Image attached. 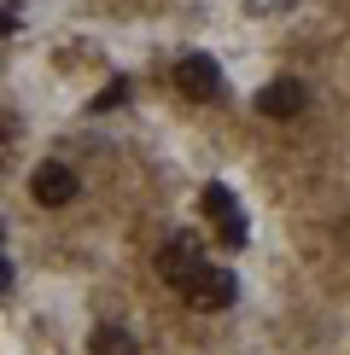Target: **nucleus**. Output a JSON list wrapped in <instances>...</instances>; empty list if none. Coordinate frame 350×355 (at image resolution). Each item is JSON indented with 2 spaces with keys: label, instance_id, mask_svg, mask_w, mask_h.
Masks as SVG:
<instances>
[{
  "label": "nucleus",
  "instance_id": "obj_9",
  "mask_svg": "<svg viewBox=\"0 0 350 355\" xmlns=\"http://www.w3.org/2000/svg\"><path fill=\"white\" fill-rule=\"evenodd\" d=\"M18 24H24V6L18 0H0V35H18Z\"/></svg>",
  "mask_w": 350,
  "mask_h": 355
},
{
  "label": "nucleus",
  "instance_id": "obj_2",
  "mask_svg": "<svg viewBox=\"0 0 350 355\" xmlns=\"http://www.w3.org/2000/svg\"><path fill=\"white\" fill-rule=\"evenodd\" d=\"M29 192H35V204H47V210H65V204L76 198V169L70 164H41L29 175Z\"/></svg>",
  "mask_w": 350,
  "mask_h": 355
},
{
  "label": "nucleus",
  "instance_id": "obj_11",
  "mask_svg": "<svg viewBox=\"0 0 350 355\" xmlns=\"http://www.w3.org/2000/svg\"><path fill=\"white\" fill-rule=\"evenodd\" d=\"M6 291H12V262L0 257V297H6Z\"/></svg>",
  "mask_w": 350,
  "mask_h": 355
},
{
  "label": "nucleus",
  "instance_id": "obj_1",
  "mask_svg": "<svg viewBox=\"0 0 350 355\" xmlns=\"http://www.w3.org/2000/svg\"><path fill=\"white\" fill-rule=\"evenodd\" d=\"M210 268V257H204L199 250V239L193 233H175V239H164L158 245V274H164V286H175L187 297V291H193V279Z\"/></svg>",
  "mask_w": 350,
  "mask_h": 355
},
{
  "label": "nucleus",
  "instance_id": "obj_7",
  "mask_svg": "<svg viewBox=\"0 0 350 355\" xmlns=\"http://www.w3.org/2000/svg\"><path fill=\"white\" fill-rule=\"evenodd\" d=\"M88 355H135V338H128L123 327H99L94 344H88Z\"/></svg>",
  "mask_w": 350,
  "mask_h": 355
},
{
  "label": "nucleus",
  "instance_id": "obj_8",
  "mask_svg": "<svg viewBox=\"0 0 350 355\" xmlns=\"http://www.w3.org/2000/svg\"><path fill=\"white\" fill-rule=\"evenodd\" d=\"M18 146H24V123H18V116H0V175H6L12 169V157H18Z\"/></svg>",
  "mask_w": 350,
  "mask_h": 355
},
{
  "label": "nucleus",
  "instance_id": "obj_6",
  "mask_svg": "<svg viewBox=\"0 0 350 355\" xmlns=\"http://www.w3.org/2000/svg\"><path fill=\"white\" fill-rule=\"evenodd\" d=\"M233 291H240V286H233L228 268H204V274L193 279V291H187V303H193V309H228Z\"/></svg>",
  "mask_w": 350,
  "mask_h": 355
},
{
  "label": "nucleus",
  "instance_id": "obj_4",
  "mask_svg": "<svg viewBox=\"0 0 350 355\" xmlns=\"http://www.w3.org/2000/svg\"><path fill=\"white\" fill-rule=\"evenodd\" d=\"M175 87H181L187 99H210L216 87H222V70H216L210 53H187L181 64H175Z\"/></svg>",
  "mask_w": 350,
  "mask_h": 355
},
{
  "label": "nucleus",
  "instance_id": "obj_5",
  "mask_svg": "<svg viewBox=\"0 0 350 355\" xmlns=\"http://www.w3.org/2000/svg\"><path fill=\"white\" fill-rule=\"evenodd\" d=\"M257 111H262V116H274V123H286V116H298V111H303V82H292V76L269 82V87L257 94Z\"/></svg>",
  "mask_w": 350,
  "mask_h": 355
},
{
  "label": "nucleus",
  "instance_id": "obj_10",
  "mask_svg": "<svg viewBox=\"0 0 350 355\" xmlns=\"http://www.w3.org/2000/svg\"><path fill=\"white\" fill-rule=\"evenodd\" d=\"M123 99H128V82H111L106 94L94 99V111H111V105H123Z\"/></svg>",
  "mask_w": 350,
  "mask_h": 355
},
{
  "label": "nucleus",
  "instance_id": "obj_3",
  "mask_svg": "<svg viewBox=\"0 0 350 355\" xmlns=\"http://www.w3.org/2000/svg\"><path fill=\"white\" fill-rule=\"evenodd\" d=\"M204 216H210L216 221V233H222V245H245V216H240V204H233V192L228 187H204Z\"/></svg>",
  "mask_w": 350,
  "mask_h": 355
}]
</instances>
